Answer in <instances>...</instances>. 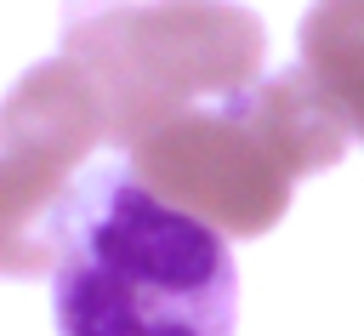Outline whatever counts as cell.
Listing matches in <instances>:
<instances>
[{
	"mask_svg": "<svg viewBox=\"0 0 364 336\" xmlns=\"http://www.w3.org/2000/svg\"><path fill=\"white\" fill-rule=\"evenodd\" d=\"M51 313L57 336H233L239 273L222 228L108 159L74 177Z\"/></svg>",
	"mask_w": 364,
	"mask_h": 336,
	"instance_id": "6da1fadb",
	"label": "cell"
},
{
	"mask_svg": "<svg viewBox=\"0 0 364 336\" xmlns=\"http://www.w3.org/2000/svg\"><path fill=\"white\" fill-rule=\"evenodd\" d=\"M347 154V125L296 68L205 97L131 142V171L222 233H267L290 188Z\"/></svg>",
	"mask_w": 364,
	"mask_h": 336,
	"instance_id": "7a4b0ae2",
	"label": "cell"
},
{
	"mask_svg": "<svg viewBox=\"0 0 364 336\" xmlns=\"http://www.w3.org/2000/svg\"><path fill=\"white\" fill-rule=\"evenodd\" d=\"M301 74L347 137H364V0H318L301 17Z\"/></svg>",
	"mask_w": 364,
	"mask_h": 336,
	"instance_id": "5b68a950",
	"label": "cell"
},
{
	"mask_svg": "<svg viewBox=\"0 0 364 336\" xmlns=\"http://www.w3.org/2000/svg\"><path fill=\"white\" fill-rule=\"evenodd\" d=\"M108 137L85 74L57 51L28 68L0 103V273H51L74 177Z\"/></svg>",
	"mask_w": 364,
	"mask_h": 336,
	"instance_id": "277c9868",
	"label": "cell"
},
{
	"mask_svg": "<svg viewBox=\"0 0 364 336\" xmlns=\"http://www.w3.org/2000/svg\"><path fill=\"white\" fill-rule=\"evenodd\" d=\"M262 17L233 0H68L63 57L85 74L108 142L239 91L262 68Z\"/></svg>",
	"mask_w": 364,
	"mask_h": 336,
	"instance_id": "3957f363",
	"label": "cell"
}]
</instances>
